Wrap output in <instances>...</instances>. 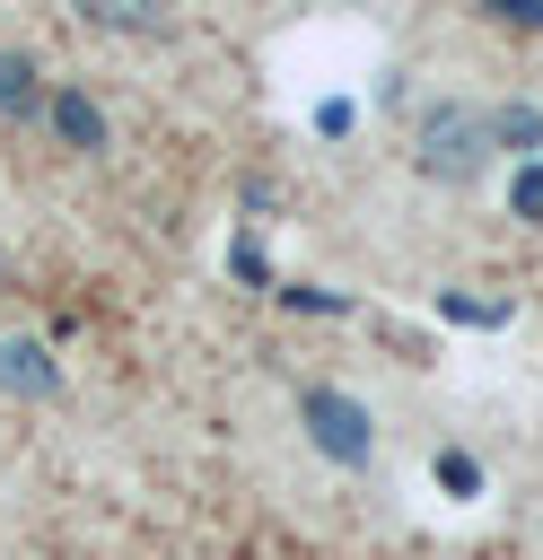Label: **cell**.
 I'll return each instance as SVG.
<instances>
[{
  "label": "cell",
  "instance_id": "6da1fadb",
  "mask_svg": "<svg viewBox=\"0 0 543 560\" xmlns=\"http://www.w3.org/2000/svg\"><path fill=\"white\" fill-rule=\"evenodd\" d=\"M490 158H499V149H490V114H482V105H429V114H420V175L473 184Z\"/></svg>",
  "mask_w": 543,
  "mask_h": 560
},
{
  "label": "cell",
  "instance_id": "7a4b0ae2",
  "mask_svg": "<svg viewBox=\"0 0 543 560\" xmlns=\"http://www.w3.org/2000/svg\"><path fill=\"white\" fill-rule=\"evenodd\" d=\"M298 420H307V438H315V446H324L333 464H368V455H377V438H368L377 420H368V411H359V402H350L342 385H307Z\"/></svg>",
  "mask_w": 543,
  "mask_h": 560
},
{
  "label": "cell",
  "instance_id": "3957f363",
  "mask_svg": "<svg viewBox=\"0 0 543 560\" xmlns=\"http://www.w3.org/2000/svg\"><path fill=\"white\" fill-rule=\"evenodd\" d=\"M0 385L9 394H61V368L44 341H0Z\"/></svg>",
  "mask_w": 543,
  "mask_h": 560
},
{
  "label": "cell",
  "instance_id": "277c9868",
  "mask_svg": "<svg viewBox=\"0 0 543 560\" xmlns=\"http://www.w3.org/2000/svg\"><path fill=\"white\" fill-rule=\"evenodd\" d=\"M44 122H53L70 149H105V114H96V96H79V88H53Z\"/></svg>",
  "mask_w": 543,
  "mask_h": 560
},
{
  "label": "cell",
  "instance_id": "5b68a950",
  "mask_svg": "<svg viewBox=\"0 0 543 560\" xmlns=\"http://www.w3.org/2000/svg\"><path fill=\"white\" fill-rule=\"evenodd\" d=\"M490 149H508L517 166H534V149H543V114H534L525 96H508V105H490Z\"/></svg>",
  "mask_w": 543,
  "mask_h": 560
},
{
  "label": "cell",
  "instance_id": "8992f818",
  "mask_svg": "<svg viewBox=\"0 0 543 560\" xmlns=\"http://www.w3.org/2000/svg\"><path fill=\"white\" fill-rule=\"evenodd\" d=\"M35 105H53V96L35 88V61H18V52H0V114H35Z\"/></svg>",
  "mask_w": 543,
  "mask_h": 560
},
{
  "label": "cell",
  "instance_id": "52a82bcc",
  "mask_svg": "<svg viewBox=\"0 0 543 560\" xmlns=\"http://www.w3.org/2000/svg\"><path fill=\"white\" fill-rule=\"evenodd\" d=\"M438 490H447V499H482V464H473L464 446H438Z\"/></svg>",
  "mask_w": 543,
  "mask_h": 560
},
{
  "label": "cell",
  "instance_id": "ba28073f",
  "mask_svg": "<svg viewBox=\"0 0 543 560\" xmlns=\"http://www.w3.org/2000/svg\"><path fill=\"white\" fill-rule=\"evenodd\" d=\"M438 315H447V324H508V306H499V298H455V289L438 298Z\"/></svg>",
  "mask_w": 543,
  "mask_h": 560
},
{
  "label": "cell",
  "instance_id": "9c48e42d",
  "mask_svg": "<svg viewBox=\"0 0 543 560\" xmlns=\"http://www.w3.org/2000/svg\"><path fill=\"white\" fill-rule=\"evenodd\" d=\"M508 210H517V219H543V158H534V166H517V184H508Z\"/></svg>",
  "mask_w": 543,
  "mask_h": 560
},
{
  "label": "cell",
  "instance_id": "30bf717a",
  "mask_svg": "<svg viewBox=\"0 0 543 560\" xmlns=\"http://www.w3.org/2000/svg\"><path fill=\"white\" fill-rule=\"evenodd\" d=\"M228 271H236L245 289H263V280H272V262H263V245H254V236H236V245H228Z\"/></svg>",
  "mask_w": 543,
  "mask_h": 560
},
{
  "label": "cell",
  "instance_id": "8fae6325",
  "mask_svg": "<svg viewBox=\"0 0 543 560\" xmlns=\"http://www.w3.org/2000/svg\"><path fill=\"white\" fill-rule=\"evenodd\" d=\"M280 298H289V306H315V315H342V306H350L342 289H280Z\"/></svg>",
  "mask_w": 543,
  "mask_h": 560
},
{
  "label": "cell",
  "instance_id": "7c38bea8",
  "mask_svg": "<svg viewBox=\"0 0 543 560\" xmlns=\"http://www.w3.org/2000/svg\"><path fill=\"white\" fill-rule=\"evenodd\" d=\"M499 18L508 26H543V0H499Z\"/></svg>",
  "mask_w": 543,
  "mask_h": 560
}]
</instances>
